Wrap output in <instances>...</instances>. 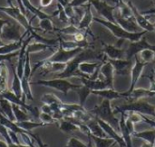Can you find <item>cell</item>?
<instances>
[{
  "label": "cell",
  "mask_w": 155,
  "mask_h": 147,
  "mask_svg": "<svg viewBox=\"0 0 155 147\" xmlns=\"http://www.w3.org/2000/svg\"><path fill=\"white\" fill-rule=\"evenodd\" d=\"M134 137L143 140L144 142L150 143L152 145L155 144V129L153 130H144L141 132H134L133 135Z\"/></svg>",
  "instance_id": "cell-29"
},
{
  "label": "cell",
  "mask_w": 155,
  "mask_h": 147,
  "mask_svg": "<svg viewBox=\"0 0 155 147\" xmlns=\"http://www.w3.org/2000/svg\"><path fill=\"white\" fill-rule=\"evenodd\" d=\"M114 113H127V112H137L142 115L151 116L155 117V106L150 104L149 102L139 99L134 101H128V103L116 106L114 109Z\"/></svg>",
  "instance_id": "cell-3"
},
{
  "label": "cell",
  "mask_w": 155,
  "mask_h": 147,
  "mask_svg": "<svg viewBox=\"0 0 155 147\" xmlns=\"http://www.w3.org/2000/svg\"><path fill=\"white\" fill-rule=\"evenodd\" d=\"M94 117H98L106 123L114 127L117 131H120L119 119L115 117V113L112 108L111 101L108 99H104L102 103L98 106H95L93 109L89 111Z\"/></svg>",
  "instance_id": "cell-2"
},
{
  "label": "cell",
  "mask_w": 155,
  "mask_h": 147,
  "mask_svg": "<svg viewBox=\"0 0 155 147\" xmlns=\"http://www.w3.org/2000/svg\"><path fill=\"white\" fill-rule=\"evenodd\" d=\"M78 94V97H79V101H80V105L82 107H84V104L86 102V99H88V97L92 94V90L87 88L86 86L84 85H82L79 89H77L75 90Z\"/></svg>",
  "instance_id": "cell-37"
},
{
  "label": "cell",
  "mask_w": 155,
  "mask_h": 147,
  "mask_svg": "<svg viewBox=\"0 0 155 147\" xmlns=\"http://www.w3.org/2000/svg\"><path fill=\"white\" fill-rule=\"evenodd\" d=\"M23 42H24V39L18 42L5 43L4 45L0 46V54H8V53H12V52L19 51L23 45Z\"/></svg>",
  "instance_id": "cell-28"
},
{
  "label": "cell",
  "mask_w": 155,
  "mask_h": 147,
  "mask_svg": "<svg viewBox=\"0 0 155 147\" xmlns=\"http://www.w3.org/2000/svg\"><path fill=\"white\" fill-rule=\"evenodd\" d=\"M153 73H154V75H155V66H154V68H153Z\"/></svg>",
  "instance_id": "cell-57"
},
{
  "label": "cell",
  "mask_w": 155,
  "mask_h": 147,
  "mask_svg": "<svg viewBox=\"0 0 155 147\" xmlns=\"http://www.w3.org/2000/svg\"><path fill=\"white\" fill-rule=\"evenodd\" d=\"M53 0H40V6L41 7H47L52 4Z\"/></svg>",
  "instance_id": "cell-50"
},
{
  "label": "cell",
  "mask_w": 155,
  "mask_h": 147,
  "mask_svg": "<svg viewBox=\"0 0 155 147\" xmlns=\"http://www.w3.org/2000/svg\"><path fill=\"white\" fill-rule=\"evenodd\" d=\"M92 142L94 144V147H114L116 145V142L110 137H98L89 134Z\"/></svg>",
  "instance_id": "cell-26"
},
{
  "label": "cell",
  "mask_w": 155,
  "mask_h": 147,
  "mask_svg": "<svg viewBox=\"0 0 155 147\" xmlns=\"http://www.w3.org/2000/svg\"><path fill=\"white\" fill-rule=\"evenodd\" d=\"M41 100L44 104H46V105H49L51 107L53 106H59V107H62L63 106V102L54 94L52 93H48V94H45L42 98H41Z\"/></svg>",
  "instance_id": "cell-36"
},
{
  "label": "cell",
  "mask_w": 155,
  "mask_h": 147,
  "mask_svg": "<svg viewBox=\"0 0 155 147\" xmlns=\"http://www.w3.org/2000/svg\"><path fill=\"white\" fill-rule=\"evenodd\" d=\"M13 74H14V78H13V81H12V85H11V90L20 99H23V90H22V84H21V79L18 77L15 69L13 68ZM24 100V99H23Z\"/></svg>",
  "instance_id": "cell-30"
},
{
  "label": "cell",
  "mask_w": 155,
  "mask_h": 147,
  "mask_svg": "<svg viewBox=\"0 0 155 147\" xmlns=\"http://www.w3.org/2000/svg\"><path fill=\"white\" fill-rule=\"evenodd\" d=\"M39 119L41 122L46 124V125H51V124H54L55 123L56 121L54 120V118L53 117L52 115L50 114H46V113H44V112H41L40 115H39Z\"/></svg>",
  "instance_id": "cell-42"
},
{
  "label": "cell",
  "mask_w": 155,
  "mask_h": 147,
  "mask_svg": "<svg viewBox=\"0 0 155 147\" xmlns=\"http://www.w3.org/2000/svg\"><path fill=\"white\" fill-rule=\"evenodd\" d=\"M134 60V64L133 65L132 70H131V85H130L129 89L126 92H123L124 99L125 98V95L129 94L130 92H132L134 90V89H135V86H136L137 82L139 81V80L142 77L144 67L147 65L146 63L140 61L138 55H136Z\"/></svg>",
  "instance_id": "cell-9"
},
{
  "label": "cell",
  "mask_w": 155,
  "mask_h": 147,
  "mask_svg": "<svg viewBox=\"0 0 155 147\" xmlns=\"http://www.w3.org/2000/svg\"><path fill=\"white\" fill-rule=\"evenodd\" d=\"M91 147H94V145H92V146H91Z\"/></svg>",
  "instance_id": "cell-58"
},
{
  "label": "cell",
  "mask_w": 155,
  "mask_h": 147,
  "mask_svg": "<svg viewBox=\"0 0 155 147\" xmlns=\"http://www.w3.org/2000/svg\"><path fill=\"white\" fill-rule=\"evenodd\" d=\"M86 126L88 127V129L91 135L98 136V137H108L106 134L104 133V131L103 130V128L101 127V126L99 125V123L97 122V120L95 119V117L88 121L86 123Z\"/></svg>",
  "instance_id": "cell-23"
},
{
  "label": "cell",
  "mask_w": 155,
  "mask_h": 147,
  "mask_svg": "<svg viewBox=\"0 0 155 147\" xmlns=\"http://www.w3.org/2000/svg\"><path fill=\"white\" fill-rule=\"evenodd\" d=\"M154 147H155V144H154Z\"/></svg>",
  "instance_id": "cell-59"
},
{
  "label": "cell",
  "mask_w": 155,
  "mask_h": 147,
  "mask_svg": "<svg viewBox=\"0 0 155 147\" xmlns=\"http://www.w3.org/2000/svg\"><path fill=\"white\" fill-rule=\"evenodd\" d=\"M53 47L48 45V44H45V43H43V42H35L34 43H31V44H28L27 45V48H26V52L28 53H35V52H45L48 49L50 50H53L52 49Z\"/></svg>",
  "instance_id": "cell-32"
},
{
  "label": "cell",
  "mask_w": 155,
  "mask_h": 147,
  "mask_svg": "<svg viewBox=\"0 0 155 147\" xmlns=\"http://www.w3.org/2000/svg\"><path fill=\"white\" fill-rule=\"evenodd\" d=\"M39 27L41 30L45 32H54L55 31V28L53 24V22L51 21V18H45L39 20Z\"/></svg>",
  "instance_id": "cell-39"
},
{
  "label": "cell",
  "mask_w": 155,
  "mask_h": 147,
  "mask_svg": "<svg viewBox=\"0 0 155 147\" xmlns=\"http://www.w3.org/2000/svg\"><path fill=\"white\" fill-rule=\"evenodd\" d=\"M100 76H103L104 80H105L110 89H114V69L113 65L107 61L103 63L100 68Z\"/></svg>",
  "instance_id": "cell-16"
},
{
  "label": "cell",
  "mask_w": 155,
  "mask_h": 147,
  "mask_svg": "<svg viewBox=\"0 0 155 147\" xmlns=\"http://www.w3.org/2000/svg\"><path fill=\"white\" fill-rule=\"evenodd\" d=\"M83 50H84V48H76V49H73V50H64V49L59 47L56 52H54L50 57H48L45 60L49 61H54V62L67 63L73 58H74L79 52H81Z\"/></svg>",
  "instance_id": "cell-8"
},
{
  "label": "cell",
  "mask_w": 155,
  "mask_h": 147,
  "mask_svg": "<svg viewBox=\"0 0 155 147\" xmlns=\"http://www.w3.org/2000/svg\"><path fill=\"white\" fill-rule=\"evenodd\" d=\"M92 94H94L96 96H99L103 98L104 99H108V100H114L117 99H124L123 92L116 91L114 89H104L101 90H93Z\"/></svg>",
  "instance_id": "cell-19"
},
{
  "label": "cell",
  "mask_w": 155,
  "mask_h": 147,
  "mask_svg": "<svg viewBox=\"0 0 155 147\" xmlns=\"http://www.w3.org/2000/svg\"><path fill=\"white\" fill-rule=\"evenodd\" d=\"M120 124V131H121V135L126 144L127 147H133V141H132V134L130 133L127 126H126V122H125V114L122 113L121 114V118L119 121Z\"/></svg>",
  "instance_id": "cell-21"
},
{
  "label": "cell",
  "mask_w": 155,
  "mask_h": 147,
  "mask_svg": "<svg viewBox=\"0 0 155 147\" xmlns=\"http://www.w3.org/2000/svg\"><path fill=\"white\" fill-rule=\"evenodd\" d=\"M12 105H13V111H14L15 122H23V121L30 120L29 115L25 112L24 108L15 104H12Z\"/></svg>",
  "instance_id": "cell-34"
},
{
  "label": "cell",
  "mask_w": 155,
  "mask_h": 147,
  "mask_svg": "<svg viewBox=\"0 0 155 147\" xmlns=\"http://www.w3.org/2000/svg\"><path fill=\"white\" fill-rule=\"evenodd\" d=\"M103 51L108 59H112V60L126 59V52L124 49H122L121 47L104 43Z\"/></svg>",
  "instance_id": "cell-15"
},
{
  "label": "cell",
  "mask_w": 155,
  "mask_h": 147,
  "mask_svg": "<svg viewBox=\"0 0 155 147\" xmlns=\"http://www.w3.org/2000/svg\"><path fill=\"white\" fill-rule=\"evenodd\" d=\"M153 96H155V94L153 92H152L150 89H134V90L132 92L125 95L124 99H128V101H134V100H139V99H143L144 98H149V97H153Z\"/></svg>",
  "instance_id": "cell-20"
},
{
  "label": "cell",
  "mask_w": 155,
  "mask_h": 147,
  "mask_svg": "<svg viewBox=\"0 0 155 147\" xmlns=\"http://www.w3.org/2000/svg\"><path fill=\"white\" fill-rule=\"evenodd\" d=\"M0 147H9V146H8V144H7L5 141H2V140H0Z\"/></svg>",
  "instance_id": "cell-53"
},
{
  "label": "cell",
  "mask_w": 155,
  "mask_h": 147,
  "mask_svg": "<svg viewBox=\"0 0 155 147\" xmlns=\"http://www.w3.org/2000/svg\"><path fill=\"white\" fill-rule=\"evenodd\" d=\"M154 21H155V14H154ZM153 26H154V32H155V22H154V24H153Z\"/></svg>",
  "instance_id": "cell-56"
},
{
  "label": "cell",
  "mask_w": 155,
  "mask_h": 147,
  "mask_svg": "<svg viewBox=\"0 0 155 147\" xmlns=\"http://www.w3.org/2000/svg\"><path fill=\"white\" fill-rule=\"evenodd\" d=\"M94 21L105 26L117 38L123 39V40H129L131 42L139 41L147 33V31H144V30L142 32H139V33H131V32L126 31L125 29H124L122 26H120L117 23H112V22H109V21H106L104 19H100V18L94 17Z\"/></svg>",
  "instance_id": "cell-4"
},
{
  "label": "cell",
  "mask_w": 155,
  "mask_h": 147,
  "mask_svg": "<svg viewBox=\"0 0 155 147\" xmlns=\"http://www.w3.org/2000/svg\"><path fill=\"white\" fill-rule=\"evenodd\" d=\"M8 70L5 62H0V92L7 89Z\"/></svg>",
  "instance_id": "cell-33"
},
{
  "label": "cell",
  "mask_w": 155,
  "mask_h": 147,
  "mask_svg": "<svg viewBox=\"0 0 155 147\" xmlns=\"http://www.w3.org/2000/svg\"><path fill=\"white\" fill-rule=\"evenodd\" d=\"M87 136H88V139H89L88 144H84V142H82L81 140L77 139L76 137H71L68 140L67 145H66L65 147H91L93 145L92 139H91L89 135H87Z\"/></svg>",
  "instance_id": "cell-38"
},
{
  "label": "cell",
  "mask_w": 155,
  "mask_h": 147,
  "mask_svg": "<svg viewBox=\"0 0 155 147\" xmlns=\"http://www.w3.org/2000/svg\"><path fill=\"white\" fill-rule=\"evenodd\" d=\"M59 129L65 134H72L75 131L80 130L79 127L69 119L64 118L59 121Z\"/></svg>",
  "instance_id": "cell-27"
},
{
  "label": "cell",
  "mask_w": 155,
  "mask_h": 147,
  "mask_svg": "<svg viewBox=\"0 0 155 147\" xmlns=\"http://www.w3.org/2000/svg\"><path fill=\"white\" fill-rule=\"evenodd\" d=\"M90 4L94 6V8L97 10V12L103 15L106 21H109V22H112V23H116V21H115V18H114V10H115V6H112V5H109L107 3L104 2V1H101V0H91L90 1Z\"/></svg>",
  "instance_id": "cell-11"
},
{
  "label": "cell",
  "mask_w": 155,
  "mask_h": 147,
  "mask_svg": "<svg viewBox=\"0 0 155 147\" xmlns=\"http://www.w3.org/2000/svg\"><path fill=\"white\" fill-rule=\"evenodd\" d=\"M8 132H9V136H10V138H11L12 143L17 144V145L18 144H21L20 141H19V139H18V136H17L18 134H16V133H15V132H13L11 130H8Z\"/></svg>",
  "instance_id": "cell-46"
},
{
  "label": "cell",
  "mask_w": 155,
  "mask_h": 147,
  "mask_svg": "<svg viewBox=\"0 0 155 147\" xmlns=\"http://www.w3.org/2000/svg\"><path fill=\"white\" fill-rule=\"evenodd\" d=\"M91 0H72L69 5L73 7H78V6H82L83 5H84L86 2H90Z\"/></svg>",
  "instance_id": "cell-45"
},
{
  "label": "cell",
  "mask_w": 155,
  "mask_h": 147,
  "mask_svg": "<svg viewBox=\"0 0 155 147\" xmlns=\"http://www.w3.org/2000/svg\"><path fill=\"white\" fill-rule=\"evenodd\" d=\"M104 63L103 61H98V62H88V61H84L79 65V71L84 74L83 77L85 78H89L90 76H92L98 68H100L102 66V64Z\"/></svg>",
  "instance_id": "cell-18"
},
{
  "label": "cell",
  "mask_w": 155,
  "mask_h": 147,
  "mask_svg": "<svg viewBox=\"0 0 155 147\" xmlns=\"http://www.w3.org/2000/svg\"><path fill=\"white\" fill-rule=\"evenodd\" d=\"M108 61L113 65L114 69V74L119 76H125L131 72L132 67L134 65V60H112L108 59Z\"/></svg>",
  "instance_id": "cell-13"
},
{
  "label": "cell",
  "mask_w": 155,
  "mask_h": 147,
  "mask_svg": "<svg viewBox=\"0 0 155 147\" xmlns=\"http://www.w3.org/2000/svg\"><path fill=\"white\" fill-rule=\"evenodd\" d=\"M27 34L28 33L26 31L25 32V33H21V25L18 23H14L10 22L9 23L4 26L0 36L3 41L14 42L23 40Z\"/></svg>",
  "instance_id": "cell-6"
},
{
  "label": "cell",
  "mask_w": 155,
  "mask_h": 147,
  "mask_svg": "<svg viewBox=\"0 0 155 147\" xmlns=\"http://www.w3.org/2000/svg\"><path fill=\"white\" fill-rule=\"evenodd\" d=\"M6 2H7V4H8L9 6H14V5H13V3H12L11 0H6Z\"/></svg>",
  "instance_id": "cell-54"
},
{
  "label": "cell",
  "mask_w": 155,
  "mask_h": 147,
  "mask_svg": "<svg viewBox=\"0 0 155 147\" xmlns=\"http://www.w3.org/2000/svg\"><path fill=\"white\" fill-rule=\"evenodd\" d=\"M128 5L130 6V8L132 9L133 11V14H134V17L137 23V24L144 31H147V32H154V26L153 24L148 20L147 16L146 15H143L142 13H140L137 8L131 3V2H128Z\"/></svg>",
  "instance_id": "cell-14"
},
{
  "label": "cell",
  "mask_w": 155,
  "mask_h": 147,
  "mask_svg": "<svg viewBox=\"0 0 155 147\" xmlns=\"http://www.w3.org/2000/svg\"><path fill=\"white\" fill-rule=\"evenodd\" d=\"M124 114H125V117L127 119H129L131 122H133L134 125L138 124V123H141V122H143L142 114H139L137 112H127V113H124Z\"/></svg>",
  "instance_id": "cell-40"
},
{
  "label": "cell",
  "mask_w": 155,
  "mask_h": 147,
  "mask_svg": "<svg viewBox=\"0 0 155 147\" xmlns=\"http://www.w3.org/2000/svg\"><path fill=\"white\" fill-rule=\"evenodd\" d=\"M79 80H81L83 85L89 88L92 91L93 90H101V89H110L107 82L100 78L98 80H90L85 77H79Z\"/></svg>",
  "instance_id": "cell-17"
},
{
  "label": "cell",
  "mask_w": 155,
  "mask_h": 147,
  "mask_svg": "<svg viewBox=\"0 0 155 147\" xmlns=\"http://www.w3.org/2000/svg\"><path fill=\"white\" fill-rule=\"evenodd\" d=\"M104 57L103 53L97 52L90 48L84 49L81 52H79L74 58H73L70 61L66 63V67L64 71L57 73L55 75L56 78L60 79H68L71 77H80L81 72L79 71V65L84 61H88L90 60H102Z\"/></svg>",
  "instance_id": "cell-1"
},
{
  "label": "cell",
  "mask_w": 155,
  "mask_h": 147,
  "mask_svg": "<svg viewBox=\"0 0 155 147\" xmlns=\"http://www.w3.org/2000/svg\"><path fill=\"white\" fill-rule=\"evenodd\" d=\"M95 119L97 120V122L99 123V125L101 126V127L103 128V130L104 131V133L106 134V136L108 137L114 139L116 142V144L119 145L120 147H127L123 136H122V135H119V133L117 132V130L114 127H112L110 124L106 123L105 121H104V120H102V119H100L98 117H95Z\"/></svg>",
  "instance_id": "cell-12"
},
{
  "label": "cell",
  "mask_w": 155,
  "mask_h": 147,
  "mask_svg": "<svg viewBox=\"0 0 155 147\" xmlns=\"http://www.w3.org/2000/svg\"><path fill=\"white\" fill-rule=\"evenodd\" d=\"M31 76H32V68L30 64V53L26 52V59L24 68V74L21 79V84H22L23 97L32 101L34 98L31 90V82H30Z\"/></svg>",
  "instance_id": "cell-7"
},
{
  "label": "cell",
  "mask_w": 155,
  "mask_h": 147,
  "mask_svg": "<svg viewBox=\"0 0 155 147\" xmlns=\"http://www.w3.org/2000/svg\"><path fill=\"white\" fill-rule=\"evenodd\" d=\"M60 33H64V34H66V35H74L76 33H78L80 30L78 29V27L76 25H74V24H70L68 26H65L60 30H58Z\"/></svg>",
  "instance_id": "cell-41"
},
{
  "label": "cell",
  "mask_w": 155,
  "mask_h": 147,
  "mask_svg": "<svg viewBox=\"0 0 155 147\" xmlns=\"http://www.w3.org/2000/svg\"><path fill=\"white\" fill-rule=\"evenodd\" d=\"M0 135L4 137V139L5 140V142L9 145L12 143L11 141V138H10V136H9V132H8V129L3 126L2 124H0Z\"/></svg>",
  "instance_id": "cell-43"
},
{
  "label": "cell",
  "mask_w": 155,
  "mask_h": 147,
  "mask_svg": "<svg viewBox=\"0 0 155 147\" xmlns=\"http://www.w3.org/2000/svg\"><path fill=\"white\" fill-rule=\"evenodd\" d=\"M94 21V15H93V13L91 11V5H87L86 6V9L84 11V14L82 17V19L80 20L77 27L80 31H85V30H88L91 23Z\"/></svg>",
  "instance_id": "cell-22"
},
{
  "label": "cell",
  "mask_w": 155,
  "mask_h": 147,
  "mask_svg": "<svg viewBox=\"0 0 155 147\" xmlns=\"http://www.w3.org/2000/svg\"><path fill=\"white\" fill-rule=\"evenodd\" d=\"M141 147H154V145H152V144H150V143H147V142H144Z\"/></svg>",
  "instance_id": "cell-52"
},
{
  "label": "cell",
  "mask_w": 155,
  "mask_h": 147,
  "mask_svg": "<svg viewBox=\"0 0 155 147\" xmlns=\"http://www.w3.org/2000/svg\"><path fill=\"white\" fill-rule=\"evenodd\" d=\"M138 57L141 61H143L148 65V63H151L154 61L155 51L152 50V49H144L139 52Z\"/></svg>",
  "instance_id": "cell-35"
},
{
  "label": "cell",
  "mask_w": 155,
  "mask_h": 147,
  "mask_svg": "<svg viewBox=\"0 0 155 147\" xmlns=\"http://www.w3.org/2000/svg\"><path fill=\"white\" fill-rule=\"evenodd\" d=\"M42 112L52 115V114H53V109H52L51 106L46 105V104H44V106L42 107Z\"/></svg>",
  "instance_id": "cell-49"
},
{
  "label": "cell",
  "mask_w": 155,
  "mask_h": 147,
  "mask_svg": "<svg viewBox=\"0 0 155 147\" xmlns=\"http://www.w3.org/2000/svg\"><path fill=\"white\" fill-rule=\"evenodd\" d=\"M5 44V42H4V41L1 39V36H0V46H2V45H4Z\"/></svg>",
  "instance_id": "cell-55"
},
{
  "label": "cell",
  "mask_w": 155,
  "mask_h": 147,
  "mask_svg": "<svg viewBox=\"0 0 155 147\" xmlns=\"http://www.w3.org/2000/svg\"><path fill=\"white\" fill-rule=\"evenodd\" d=\"M15 123L19 127L25 130L26 132H30L33 129L37 128V127H43L48 126L43 122H34L31 120H26V121H23V122H15Z\"/></svg>",
  "instance_id": "cell-31"
},
{
  "label": "cell",
  "mask_w": 155,
  "mask_h": 147,
  "mask_svg": "<svg viewBox=\"0 0 155 147\" xmlns=\"http://www.w3.org/2000/svg\"><path fill=\"white\" fill-rule=\"evenodd\" d=\"M142 117H143V122H144V123L148 124L149 126H151L152 127H153L155 129V120L149 118V117H148L147 116H145V115H142Z\"/></svg>",
  "instance_id": "cell-47"
},
{
  "label": "cell",
  "mask_w": 155,
  "mask_h": 147,
  "mask_svg": "<svg viewBox=\"0 0 155 147\" xmlns=\"http://www.w3.org/2000/svg\"><path fill=\"white\" fill-rule=\"evenodd\" d=\"M0 112L3 115H5L6 117H8L10 120L15 122L12 103L9 102L7 99H3V98H0Z\"/></svg>",
  "instance_id": "cell-24"
},
{
  "label": "cell",
  "mask_w": 155,
  "mask_h": 147,
  "mask_svg": "<svg viewBox=\"0 0 155 147\" xmlns=\"http://www.w3.org/2000/svg\"><path fill=\"white\" fill-rule=\"evenodd\" d=\"M19 54V51L12 52V53H8V54H0V62H5V61H10L11 59L18 56Z\"/></svg>",
  "instance_id": "cell-44"
},
{
  "label": "cell",
  "mask_w": 155,
  "mask_h": 147,
  "mask_svg": "<svg viewBox=\"0 0 155 147\" xmlns=\"http://www.w3.org/2000/svg\"><path fill=\"white\" fill-rule=\"evenodd\" d=\"M144 49H152L155 51V45L149 43L144 36H143L139 41L131 42L129 47L125 50L126 52V59L127 60H134L139 52Z\"/></svg>",
  "instance_id": "cell-10"
},
{
  "label": "cell",
  "mask_w": 155,
  "mask_h": 147,
  "mask_svg": "<svg viewBox=\"0 0 155 147\" xmlns=\"http://www.w3.org/2000/svg\"><path fill=\"white\" fill-rule=\"evenodd\" d=\"M31 137H33V138H34V140H35L36 144L38 145V146L39 147H47V145L44 144V143L42 142V140L40 139V137H39V136H35V135L32 134V135H31Z\"/></svg>",
  "instance_id": "cell-48"
},
{
  "label": "cell",
  "mask_w": 155,
  "mask_h": 147,
  "mask_svg": "<svg viewBox=\"0 0 155 147\" xmlns=\"http://www.w3.org/2000/svg\"><path fill=\"white\" fill-rule=\"evenodd\" d=\"M31 84L41 85L44 87L56 89L62 92L64 96H66L70 90H76L82 86L79 84H73L69 82L66 79H60V78H55L53 80H39L37 81L32 82Z\"/></svg>",
  "instance_id": "cell-5"
},
{
  "label": "cell",
  "mask_w": 155,
  "mask_h": 147,
  "mask_svg": "<svg viewBox=\"0 0 155 147\" xmlns=\"http://www.w3.org/2000/svg\"><path fill=\"white\" fill-rule=\"evenodd\" d=\"M22 3L25 8V10H28L29 12H31L35 17L39 18V20L41 19H45V18H51L53 15L47 14L45 12L41 11L40 9H38L37 7H35V5H33L30 2V0H22Z\"/></svg>",
  "instance_id": "cell-25"
},
{
  "label": "cell",
  "mask_w": 155,
  "mask_h": 147,
  "mask_svg": "<svg viewBox=\"0 0 155 147\" xmlns=\"http://www.w3.org/2000/svg\"><path fill=\"white\" fill-rule=\"evenodd\" d=\"M9 147H30L29 145H21V144H14V143H11L8 145Z\"/></svg>",
  "instance_id": "cell-51"
}]
</instances>
